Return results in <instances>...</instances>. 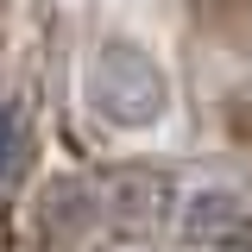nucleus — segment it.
<instances>
[{
    "mask_svg": "<svg viewBox=\"0 0 252 252\" xmlns=\"http://www.w3.org/2000/svg\"><path fill=\"white\" fill-rule=\"evenodd\" d=\"M89 107L114 126H158L170 107V82L139 44H101L89 57Z\"/></svg>",
    "mask_w": 252,
    "mask_h": 252,
    "instance_id": "nucleus-1",
    "label": "nucleus"
},
{
    "mask_svg": "<svg viewBox=\"0 0 252 252\" xmlns=\"http://www.w3.org/2000/svg\"><path fill=\"white\" fill-rule=\"evenodd\" d=\"M89 189V220L94 233H126V240H152L170 227L177 215V183L170 170H114V177H94Z\"/></svg>",
    "mask_w": 252,
    "mask_h": 252,
    "instance_id": "nucleus-2",
    "label": "nucleus"
},
{
    "mask_svg": "<svg viewBox=\"0 0 252 252\" xmlns=\"http://www.w3.org/2000/svg\"><path fill=\"white\" fill-rule=\"evenodd\" d=\"M183 227L202 246H252V202L240 189H208L202 202H189Z\"/></svg>",
    "mask_w": 252,
    "mask_h": 252,
    "instance_id": "nucleus-3",
    "label": "nucleus"
},
{
    "mask_svg": "<svg viewBox=\"0 0 252 252\" xmlns=\"http://www.w3.org/2000/svg\"><path fill=\"white\" fill-rule=\"evenodd\" d=\"M26 152H32V120H26V101L6 94L0 101V183H13L26 170Z\"/></svg>",
    "mask_w": 252,
    "mask_h": 252,
    "instance_id": "nucleus-4",
    "label": "nucleus"
}]
</instances>
